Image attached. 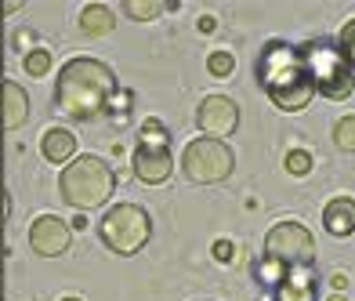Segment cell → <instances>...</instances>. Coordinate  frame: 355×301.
Segmentation results:
<instances>
[{"label": "cell", "instance_id": "cell-1", "mask_svg": "<svg viewBox=\"0 0 355 301\" xmlns=\"http://www.w3.org/2000/svg\"><path fill=\"white\" fill-rule=\"evenodd\" d=\"M112 94H116V73L98 58H69L58 69L55 105L73 120H94L102 117Z\"/></svg>", "mask_w": 355, "mask_h": 301}, {"label": "cell", "instance_id": "cell-2", "mask_svg": "<svg viewBox=\"0 0 355 301\" xmlns=\"http://www.w3.org/2000/svg\"><path fill=\"white\" fill-rule=\"evenodd\" d=\"M257 80H261L272 105L283 109V113H301L315 98V87L309 80V73H304L297 47H290L283 40H272L261 51V58H257Z\"/></svg>", "mask_w": 355, "mask_h": 301}, {"label": "cell", "instance_id": "cell-3", "mask_svg": "<svg viewBox=\"0 0 355 301\" xmlns=\"http://www.w3.org/2000/svg\"><path fill=\"white\" fill-rule=\"evenodd\" d=\"M297 55L304 62L312 87L330 102H345L355 91V69L345 62V55L337 51V44L330 40H309L304 47H297Z\"/></svg>", "mask_w": 355, "mask_h": 301}, {"label": "cell", "instance_id": "cell-4", "mask_svg": "<svg viewBox=\"0 0 355 301\" xmlns=\"http://www.w3.org/2000/svg\"><path fill=\"white\" fill-rule=\"evenodd\" d=\"M58 189H62V200H66L69 207L91 211V207H102L112 196L116 174H112V167L105 160H98V156H76V160L62 171Z\"/></svg>", "mask_w": 355, "mask_h": 301}, {"label": "cell", "instance_id": "cell-5", "mask_svg": "<svg viewBox=\"0 0 355 301\" xmlns=\"http://www.w3.org/2000/svg\"><path fill=\"white\" fill-rule=\"evenodd\" d=\"M98 232H102V243L112 255H138L153 236V218L145 214L138 203H116V207H109L105 218L98 221Z\"/></svg>", "mask_w": 355, "mask_h": 301}, {"label": "cell", "instance_id": "cell-6", "mask_svg": "<svg viewBox=\"0 0 355 301\" xmlns=\"http://www.w3.org/2000/svg\"><path fill=\"white\" fill-rule=\"evenodd\" d=\"M236 160H232V149L218 138H196L189 141L185 153H182V171L189 182L196 185H218L232 174Z\"/></svg>", "mask_w": 355, "mask_h": 301}, {"label": "cell", "instance_id": "cell-7", "mask_svg": "<svg viewBox=\"0 0 355 301\" xmlns=\"http://www.w3.org/2000/svg\"><path fill=\"white\" fill-rule=\"evenodd\" d=\"M171 171H174V156L167 146V128L159 120H145L141 141L135 149V174L145 185H159L171 178Z\"/></svg>", "mask_w": 355, "mask_h": 301}, {"label": "cell", "instance_id": "cell-8", "mask_svg": "<svg viewBox=\"0 0 355 301\" xmlns=\"http://www.w3.org/2000/svg\"><path fill=\"white\" fill-rule=\"evenodd\" d=\"M265 258H272L283 268H301L312 265L315 258V240L301 221H276L265 236Z\"/></svg>", "mask_w": 355, "mask_h": 301}, {"label": "cell", "instance_id": "cell-9", "mask_svg": "<svg viewBox=\"0 0 355 301\" xmlns=\"http://www.w3.org/2000/svg\"><path fill=\"white\" fill-rule=\"evenodd\" d=\"M196 123L207 138H225L239 128V105L232 98H225V94H211V98H203L200 109H196Z\"/></svg>", "mask_w": 355, "mask_h": 301}, {"label": "cell", "instance_id": "cell-10", "mask_svg": "<svg viewBox=\"0 0 355 301\" xmlns=\"http://www.w3.org/2000/svg\"><path fill=\"white\" fill-rule=\"evenodd\" d=\"M29 247L44 258H58L69 250V225L55 214H40L29 229Z\"/></svg>", "mask_w": 355, "mask_h": 301}, {"label": "cell", "instance_id": "cell-11", "mask_svg": "<svg viewBox=\"0 0 355 301\" xmlns=\"http://www.w3.org/2000/svg\"><path fill=\"white\" fill-rule=\"evenodd\" d=\"M29 117V98L26 91L15 84V80H4L0 84V120H4V128H22Z\"/></svg>", "mask_w": 355, "mask_h": 301}, {"label": "cell", "instance_id": "cell-12", "mask_svg": "<svg viewBox=\"0 0 355 301\" xmlns=\"http://www.w3.org/2000/svg\"><path fill=\"white\" fill-rule=\"evenodd\" d=\"M279 301H315V276H312V265H301V268H286L283 283L276 287Z\"/></svg>", "mask_w": 355, "mask_h": 301}, {"label": "cell", "instance_id": "cell-13", "mask_svg": "<svg viewBox=\"0 0 355 301\" xmlns=\"http://www.w3.org/2000/svg\"><path fill=\"white\" fill-rule=\"evenodd\" d=\"M322 225L330 236H352L355 232V200L352 196H334L322 207Z\"/></svg>", "mask_w": 355, "mask_h": 301}, {"label": "cell", "instance_id": "cell-14", "mask_svg": "<svg viewBox=\"0 0 355 301\" xmlns=\"http://www.w3.org/2000/svg\"><path fill=\"white\" fill-rule=\"evenodd\" d=\"M40 153H44V160H47V164H66L69 156L76 153V138H73V131H66V128H51V131L40 138Z\"/></svg>", "mask_w": 355, "mask_h": 301}, {"label": "cell", "instance_id": "cell-15", "mask_svg": "<svg viewBox=\"0 0 355 301\" xmlns=\"http://www.w3.org/2000/svg\"><path fill=\"white\" fill-rule=\"evenodd\" d=\"M112 26H116V19H112V11L105 4H87L80 11V29L87 37H105V33H112Z\"/></svg>", "mask_w": 355, "mask_h": 301}, {"label": "cell", "instance_id": "cell-16", "mask_svg": "<svg viewBox=\"0 0 355 301\" xmlns=\"http://www.w3.org/2000/svg\"><path fill=\"white\" fill-rule=\"evenodd\" d=\"M51 51H44V47H33V51H26V58H22V69L29 73V76H47L51 73Z\"/></svg>", "mask_w": 355, "mask_h": 301}, {"label": "cell", "instance_id": "cell-17", "mask_svg": "<svg viewBox=\"0 0 355 301\" xmlns=\"http://www.w3.org/2000/svg\"><path fill=\"white\" fill-rule=\"evenodd\" d=\"M232 69H236L232 51H211V55H207V73H211L214 80H225V76H232Z\"/></svg>", "mask_w": 355, "mask_h": 301}, {"label": "cell", "instance_id": "cell-18", "mask_svg": "<svg viewBox=\"0 0 355 301\" xmlns=\"http://www.w3.org/2000/svg\"><path fill=\"white\" fill-rule=\"evenodd\" d=\"M334 141H337V149L355 153V117H341L334 123Z\"/></svg>", "mask_w": 355, "mask_h": 301}, {"label": "cell", "instance_id": "cell-19", "mask_svg": "<svg viewBox=\"0 0 355 301\" xmlns=\"http://www.w3.org/2000/svg\"><path fill=\"white\" fill-rule=\"evenodd\" d=\"M167 4H159V0H127L123 4V11L131 15V19H138V22H145V19H156L159 11H164Z\"/></svg>", "mask_w": 355, "mask_h": 301}, {"label": "cell", "instance_id": "cell-20", "mask_svg": "<svg viewBox=\"0 0 355 301\" xmlns=\"http://www.w3.org/2000/svg\"><path fill=\"white\" fill-rule=\"evenodd\" d=\"M254 273H257V280H261V283H268V287H279V283H283V276H286V268H283V265H276L272 258H265V255H261V261L254 265Z\"/></svg>", "mask_w": 355, "mask_h": 301}, {"label": "cell", "instance_id": "cell-21", "mask_svg": "<svg viewBox=\"0 0 355 301\" xmlns=\"http://www.w3.org/2000/svg\"><path fill=\"white\" fill-rule=\"evenodd\" d=\"M283 164H286V171H290V174H297V178H304V174L312 171V153H309V149H290Z\"/></svg>", "mask_w": 355, "mask_h": 301}, {"label": "cell", "instance_id": "cell-22", "mask_svg": "<svg viewBox=\"0 0 355 301\" xmlns=\"http://www.w3.org/2000/svg\"><path fill=\"white\" fill-rule=\"evenodd\" d=\"M337 51H341V55H345V62L355 69V19H352V22H345L341 37H337Z\"/></svg>", "mask_w": 355, "mask_h": 301}, {"label": "cell", "instance_id": "cell-23", "mask_svg": "<svg viewBox=\"0 0 355 301\" xmlns=\"http://www.w3.org/2000/svg\"><path fill=\"white\" fill-rule=\"evenodd\" d=\"M232 255H236V247H232L229 240H218V243H214V258H218V261H232Z\"/></svg>", "mask_w": 355, "mask_h": 301}, {"label": "cell", "instance_id": "cell-24", "mask_svg": "<svg viewBox=\"0 0 355 301\" xmlns=\"http://www.w3.org/2000/svg\"><path fill=\"white\" fill-rule=\"evenodd\" d=\"M214 26H218V19H211V15H203V19H200V33H211Z\"/></svg>", "mask_w": 355, "mask_h": 301}, {"label": "cell", "instance_id": "cell-25", "mask_svg": "<svg viewBox=\"0 0 355 301\" xmlns=\"http://www.w3.org/2000/svg\"><path fill=\"white\" fill-rule=\"evenodd\" d=\"M330 283H334V291H345V287H348V276H345V273H337Z\"/></svg>", "mask_w": 355, "mask_h": 301}, {"label": "cell", "instance_id": "cell-26", "mask_svg": "<svg viewBox=\"0 0 355 301\" xmlns=\"http://www.w3.org/2000/svg\"><path fill=\"white\" fill-rule=\"evenodd\" d=\"M327 301H345V298H337V294H334V298H327Z\"/></svg>", "mask_w": 355, "mask_h": 301}, {"label": "cell", "instance_id": "cell-27", "mask_svg": "<svg viewBox=\"0 0 355 301\" xmlns=\"http://www.w3.org/2000/svg\"><path fill=\"white\" fill-rule=\"evenodd\" d=\"M62 301H80V298H62Z\"/></svg>", "mask_w": 355, "mask_h": 301}]
</instances>
